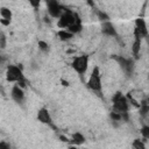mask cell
<instances>
[{"instance_id":"cell-1","label":"cell","mask_w":149,"mask_h":149,"mask_svg":"<svg viewBox=\"0 0 149 149\" xmlns=\"http://www.w3.org/2000/svg\"><path fill=\"white\" fill-rule=\"evenodd\" d=\"M77 21H81L80 17H79V15H78L76 12H73V10L65 8V9L63 10L62 15H61L59 19H58L57 26H58L59 28H62V29H68L71 24H73V23L77 22Z\"/></svg>"},{"instance_id":"cell-2","label":"cell","mask_w":149,"mask_h":149,"mask_svg":"<svg viewBox=\"0 0 149 149\" xmlns=\"http://www.w3.org/2000/svg\"><path fill=\"white\" fill-rule=\"evenodd\" d=\"M112 102H113V111H115L118 113L128 112V109H129V104L127 101V98L121 92H116L112 97Z\"/></svg>"},{"instance_id":"cell-3","label":"cell","mask_w":149,"mask_h":149,"mask_svg":"<svg viewBox=\"0 0 149 149\" xmlns=\"http://www.w3.org/2000/svg\"><path fill=\"white\" fill-rule=\"evenodd\" d=\"M72 69L79 74L83 76L88 68V56L87 55H80V56H76L71 63Z\"/></svg>"},{"instance_id":"cell-4","label":"cell","mask_w":149,"mask_h":149,"mask_svg":"<svg viewBox=\"0 0 149 149\" xmlns=\"http://www.w3.org/2000/svg\"><path fill=\"white\" fill-rule=\"evenodd\" d=\"M24 79L26 78L23 76L21 66H17V65H8L7 66V69H6V80L7 81L19 83Z\"/></svg>"},{"instance_id":"cell-5","label":"cell","mask_w":149,"mask_h":149,"mask_svg":"<svg viewBox=\"0 0 149 149\" xmlns=\"http://www.w3.org/2000/svg\"><path fill=\"white\" fill-rule=\"evenodd\" d=\"M87 86L94 91V92H100L102 84H101V74H100V70L98 66H94V69L92 70V73L87 80Z\"/></svg>"},{"instance_id":"cell-6","label":"cell","mask_w":149,"mask_h":149,"mask_svg":"<svg viewBox=\"0 0 149 149\" xmlns=\"http://www.w3.org/2000/svg\"><path fill=\"white\" fill-rule=\"evenodd\" d=\"M134 35H135V40H142L148 36V29H147V23L144 19L139 17L135 20Z\"/></svg>"},{"instance_id":"cell-7","label":"cell","mask_w":149,"mask_h":149,"mask_svg":"<svg viewBox=\"0 0 149 149\" xmlns=\"http://www.w3.org/2000/svg\"><path fill=\"white\" fill-rule=\"evenodd\" d=\"M63 10H64V8H63V6L58 2V1H56V0H49V1H47V12H48V14L51 16V17H59L61 15H62V13H63Z\"/></svg>"},{"instance_id":"cell-8","label":"cell","mask_w":149,"mask_h":149,"mask_svg":"<svg viewBox=\"0 0 149 149\" xmlns=\"http://www.w3.org/2000/svg\"><path fill=\"white\" fill-rule=\"evenodd\" d=\"M113 58L120 64V66L122 68V70L129 76L133 73L134 70V59L133 58H125L122 56H113Z\"/></svg>"},{"instance_id":"cell-9","label":"cell","mask_w":149,"mask_h":149,"mask_svg":"<svg viewBox=\"0 0 149 149\" xmlns=\"http://www.w3.org/2000/svg\"><path fill=\"white\" fill-rule=\"evenodd\" d=\"M37 120H38L41 123H44V125H48V126L54 127L52 118H51V115H50V112H49L48 108H45V107H42V108L38 109V112H37Z\"/></svg>"},{"instance_id":"cell-10","label":"cell","mask_w":149,"mask_h":149,"mask_svg":"<svg viewBox=\"0 0 149 149\" xmlns=\"http://www.w3.org/2000/svg\"><path fill=\"white\" fill-rule=\"evenodd\" d=\"M10 97H12V99H13L15 102L21 104V102L23 101V99H24V91H23V88H21L20 86H17V85L15 84V85L12 87Z\"/></svg>"},{"instance_id":"cell-11","label":"cell","mask_w":149,"mask_h":149,"mask_svg":"<svg viewBox=\"0 0 149 149\" xmlns=\"http://www.w3.org/2000/svg\"><path fill=\"white\" fill-rule=\"evenodd\" d=\"M101 31L106 36H112V37H118V33L114 28V24L111 21L101 22Z\"/></svg>"},{"instance_id":"cell-12","label":"cell","mask_w":149,"mask_h":149,"mask_svg":"<svg viewBox=\"0 0 149 149\" xmlns=\"http://www.w3.org/2000/svg\"><path fill=\"white\" fill-rule=\"evenodd\" d=\"M70 142H71L72 146H80V144H83L85 142V137H84V135L81 133L76 132V133L72 134V140Z\"/></svg>"},{"instance_id":"cell-13","label":"cell","mask_w":149,"mask_h":149,"mask_svg":"<svg viewBox=\"0 0 149 149\" xmlns=\"http://www.w3.org/2000/svg\"><path fill=\"white\" fill-rule=\"evenodd\" d=\"M81 29H83L81 21H77V22H74L73 24H71L66 30H68L69 33H71L72 35H74V34H78L79 31H81Z\"/></svg>"},{"instance_id":"cell-14","label":"cell","mask_w":149,"mask_h":149,"mask_svg":"<svg viewBox=\"0 0 149 149\" xmlns=\"http://www.w3.org/2000/svg\"><path fill=\"white\" fill-rule=\"evenodd\" d=\"M140 50H141V40H135L133 43V47H132V52H133V56L135 59L139 58Z\"/></svg>"},{"instance_id":"cell-15","label":"cell","mask_w":149,"mask_h":149,"mask_svg":"<svg viewBox=\"0 0 149 149\" xmlns=\"http://www.w3.org/2000/svg\"><path fill=\"white\" fill-rule=\"evenodd\" d=\"M57 35H58V37H59L61 41H70L73 37V35L71 33H69L66 29H61L57 33Z\"/></svg>"},{"instance_id":"cell-16","label":"cell","mask_w":149,"mask_h":149,"mask_svg":"<svg viewBox=\"0 0 149 149\" xmlns=\"http://www.w3.org/2000/svg\"><path fill=\"white\" fill-rule=\"evenodd\" d=\"M0 15H1L2 19L8 20V21H10V19H12V12L7 7H1L0 8Z\"/></svg>"},{"instance_id":"cell-17","label":"cell","mask_w":149,"mask_h":149,"mask_svg":"<svg viewBox=\"0 0 149 149\" xmlns=\"http://www.w3.org/2000/svg\"><path fill=\"white\" fill-rule=\"evenodd\" d=\"M37 47L42 52H45V54L49 52V50H50V47L45 41H38L37 42Z\"/></svg>"},{"instance_id":"cell-18","label":"cell","mask_w":149,"mask_h":149,"mask_svg":"<svg viewBox=\"0 0 149 149\" xmlns=\"http://www.w3.org/2000/svg\"><path fill=\"white\" fill-rule=\"evenodd\" d=\"M133 148L134 149H146V144H144V142L142 140L135 139L133 141Z\"/></svg>"},{"instance_id":"cell-19","label":"cell","mask_w":149,"mask_h":149,"mask_svg":"<svg viewBox=\"0 0 149 149\" xmlns=\"http://www.w3.org/2000/svg\"><path fill=\"white\" fill-rule=\"evenodd\" d=\"M97 16L98 19L101 21V22H106V21H109V16L104 12V10H97Z\"/></svg>"},{"instance_id":"cell-20","label":"cell","mask_w":149,"mask_h":149,"mask_svg":"<svg viewBox=\"0 0 149 149\" xmlns=\"http://www.w3.org/2000/svg\"><path fill=\"white\" fill-rule=\"evenodd\" d=\"M109 118L112 119V121H118V122L121 121V114L118 113V112H115V111H112L109 113Z\"/></svg>"},{"instance_id":"cell-21","label":"cell","mask_w":149,"mask_h":149,"mask_svg":"<svg viewBox=\"0 0 149 149\" xmlns=\"http://www.w3.org/2000/svg\"><path fill=\"white\" fill-rule=\"evenodd\" d=\"M141 134H142V136H143V139L144 140H147V139H149V126H143L142 128H141Z\"/></svg>"},{"instance_id":"cell-22","label":"cell","mask_w":149,"mask_h":149,"mask_svg":"<svg viewBox=\"0 0 149 149\" xmlns=\"http://www.w3.org/2000/svg\"><path fill=\"white\" fill-rule=\"evenodd\" d=\"M6 47V36L3 33H0V48H5Z\"/></svg>"},{"instance_id":"cell-23","label":"cell","mask_w":149,"mask_h":149,"mask_svg":"<svg viewBox=\"0 0 149 149\" xmlns=\"http://www.w3.org/2000/svg\"><path fill=\"white\" fill-rule=\"evenodd\" d=\"M0 149H10V144L5 141H0Z\"/></svg>"},{"instance_id":"cell-24","label":"cell","mask_w":149,"mask_h":149,"mask_svg":"<svg viewBox=\"0 0 149 149\" xmlns=\"http://www.w3.org/2000/svg\"><path fill=\"white\" fill-rule=\"evenodd\" d=\"M0 23H2L3 26H8V24L10 23V21H8V20H5V19H0Z\"/></svg>"},{"instance_id":"cell-25","label":"cell","mask_w":149,"mask_h":149,"mask_svg":"<svg viewBox=\"0 0 149 149\" xmlns=\"http://www.w3.org/2000/svg\"><path fill=\"white\" fill-rule=\"evenodd\" d=\"M59 139H61V141H62V142H69L68 137H66V136H64V135H59Z\"/></svg>"},{"instance_id":"cell-26","label":"cell","mask_w":149,"mask_h":149,"mask_svg":"<svg viewBox=\"0 0 149 149\" xmlns=\"http://www.w3.org/2000/svg\"><path fill=\"white\" fill-rule=\"evenodd\" d=\"M30 5H33L34 7H38L40 2H38V1H30Z\"/></svg>"},{"instance_id":"cell-27","label":"cell","mask_w":149,"mask_h":149,"mask_svg":"<svg viewBox=\"0 0 149 149\" xmlns=\"http://www.w3.org/2000/svg\"><path fill=\"white\" fill-rule=\"evenodd\" d=\"M62 84H63L64 86H69V83H68L66 80H63V79H62Z\"/></svg>"},{"instance_id":"cell-28","label":"cell","mask_w":149,"mask_h":149,"mask_svg":"<svg viewBox=\"0 0 149 149\" xmlns=\"http://www.w3.org/2000/svg\"><path fill=\"white\" fill-rule=\"evenodd\" d=\"M44 22H45V23H50V20H49V17H47V16H45V17H44Z\"/></svg>"},{"instance_id":"cell-29","label":"cell","mask_w":149,"mask_h":149,"mask_svg":"<svg viewBox=\"0 0 149 149\" xmlns=\"http://www.w3.org/2000/svg\"><path fill=\"white\" fill-rule=\"evenodd\" d=\"M68 149H78V148H77V146H70Z\"/></svg>"},{"instance_id":"cell-30","label":"cell","mask_w":149,"mask_h":149,"mask_svg":"<svg viewBox=\"0 0 149 149\" xmlns=\"http://www.w3.org/2000/svg\"><path fill=\"white\" fill-rule=\"evenodd\" d=\"M3 61H5V58H3V57H2V56H0V64H1V63H2V62H3Z\"/></svg>"}]
</instances>
